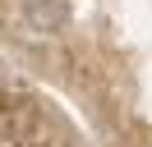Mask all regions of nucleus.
I'll list each match as a JSON object with an SVG mask.
<instances>
[{
    "label": "nucleus",
    "mask_w": 152,
    "mask_h": 147,
    "mask_svg": "<svg viewBox=\"0 0 152 147\" xmlns=\"http://www.w3.org/2000/svg\"><path fill=\"white\" fill-rule=\"evenodd\" d=\"M19 18H23V28L32 37H56L69 23V0H23Z\"/></svg>",
    "instance_id": "f257e3e1"
}]
</instances>
